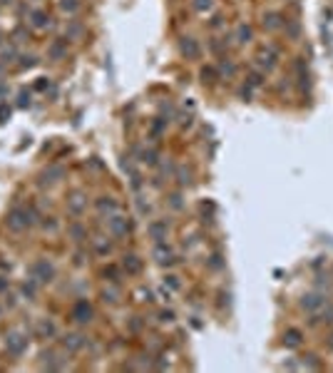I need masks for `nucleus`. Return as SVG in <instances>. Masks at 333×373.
Here are the masks:
<instances>
[{
  "mask_svg": "<svg viewBox=\"0 0 333 373\" xmlns=\"http://www.w3.org/2000/svg\"><path fill=\"white\" fill-rule=\"evenodd\" d=\"M38 222H40V214L35 207H13L8 212V219H5L10 232H25V229L35 227Z\"/></svg>",
  "mask_w": 333,
  "mask_h": 373,
  "instance_id": "nucleus-1",
  "label": "nucleus"
},
{
  "mask_svg": "<svg viewBox=\"0 0 333 373\" xmlns=\"http://www.w3.org/2000/svg\"><path fill=\"white\" fill-rule=\"evenodd\" d=\"M55 264L53 261H48V259H38L33 266H30V276L35 279V281H40V284H50V281H55Z\"/></svg>",
  "mask_w": 333,
  "mask_h": 373,
  "instance_id": "nucleus-2",
  "label": "nucleus"
},
{
  "mask_svg": "<svg viewBox=\"0 0 333 373\" xmlns=\"http://www.w3.org/2000/svg\"><path fill=\"white\" fill-rule=\"evenodd\" d=\"M70 316H72V321L75 323H92V318H95V306L87 301V299H77L75 304H72V309H70Z\"/></svg>",
  "mask_w": 333,
  "mask_h": 373,
  "instance_id": "nucleus-3",
  "label": "nucleus"
},
{
  "mask_svg": "<svg viewBox=\"0 0 333 373\" xmlns=\"http://www.w3.org/2000/svg\"><path fill=\"white\" fill-rule=\"evenodd\" d=\"M107 229H110V234H114V237H127V234L132 232V219H129V217H122L119 212H117V214H110V217H107Z\"/></svg>",
  "mask_w": 333,
  "mask_h": 373,
  "instance_id": "nucleus-4",
  "label": "nucleus"
},
{
  "mask_svg": "<svg viewBox=\"0 0 333 373\" xmlns=\"http://www.w3.org/2000/svg\"><path fill=\"white\" fill-rule=\"evenodd\" d=\"M28 25H30L33 30H48V28H53V18H50L48 10H43V8H30V13H28Z\"/></svg>",
  "mask_w": 333,
  "mask_h": 373,
  "instance_id": "nucleus-5",
  "label": "nucleus"
},
{
  "mask_svg": "<svg viewBox=\"0 0 333 373\" xmlns=\"http://www.w3.org/2000/svg\"><path fill=\"white\" fill-rule=\"evenodd\" d=\"M5 351L10 353V356H23L25 351H28V338L23 336V333H18V331H13V333H8V338H5Z\"/></svg>",
  "mask_w": 333,
  "mask_h": 373,
  "instance_id": "nucleus-6",
  "label": "nucleus"
},
{
  "mask_svg": "<svg viewBox=\"0 0 333 373\" xmlns=\"http://www.w3.org/2000/svg\"><path fill=\"white\" fill-rule=\"evenodd\" d=\"M67 58V38H55L50 45H48V60L53 62H60Z\"/></svg>",
  "mask_w": 333,
  "mask_h": 373,
  "instance_id": "nucleus-7",
  "label": "nucleus"
},
{
  "mask_svg": "<svg viewBox=\"0 0 333 373\" xmlns=\"http://www.w3.org/2000/svg\"><path fill=\"white\" fill-rule=\"evenodd\" d=\"M147 232H149V239H154V244H157V242H166V234H169V224H166L164 219H154V222L147 227Z\"/></svg>",
  "mask_w": 333,
  "mask_h": 373,
  "instance_id": "nucleus-8",
  "label": "nucleus"
},
{
  "mask_svg": "<svg viewBox=\"0 0 333 373\" xmlns=\"http://www.w3.org/2000/svg\"><path fill=\"white\" fill-rule=\"evenodd\" d=\"M85 209H87V197H85L82 192H72V194L67 197V212L75 214V217H80Z\"/></svg>",
  "mask_w": 333,
  "mask_h": 373,
  "instance_id": "nucleus-9",
  "label": "nucleus"
},
{
  "mask_svg": "<svg viewBox=\"0 0 333 373\" xmlns=\"http://www.w3.org/2000/svg\"><path fill=\"white\" fill-rule=\"evenodd\" d=\"M179 53H182L187 60H197L202 50H199V43H197L194 38H182V40H179Z\"/></svg>",
  "mask_w": 333,
  "mask_h": 373,
  "instance_id": "nucleus-10",
  "label": "nucleus"
},
{
  "mask_svg": "<svg viewBox=\"0 0 333 373\" xmlns=\"http://www.w3.org/2000/svg\"><path fill=\"white\" fill-rule=\"evenodd\" d=\"M95 209L100 212V214H117L119 212V204H117V199L114 197H97L95 199Z\"/></svg>",
  "mask_w": 333,
  "mask_h": 373,
  "instance_id": "nucleus-11",
  "label": "nucleus"
},
{
  "mask_svg": "<svg viewBox=\"0 0 333 373\" xmlns=\"http://www.w3.org/2000/svg\"><path fill=\"white\" fill-rule=\"evenodd\" d=\"M67 237L75 242V244H85L87 242V227L82 222H70L67 224Z\"/></svg>",
  "mask_w": 333,
  "mask_h": 373,
  "instance_id": "nucleus-12",
  "label": "nucleus"
},
{
  "mask_svg": "<svg viewBox=\"0 0 333 373\" xmlns=\"http://www.w3.org/2000/svg\"><path fill=\"white\" fill-rule=\"evenodd\" d=\"M18 55H20V50H18L15 43H3V45H0V62H3V65L18 62Z\"/></svg>",
  "mask_w": 333,
  "mask_h": 373,
  "instance_id": "nucleus-13",
  "label": "nucleus"
},
{
  "mask_svg": "<svg viewBox=\"0 0 333 373\" xmlns=\"http://www.w3.org/2000/svg\"><path fill=\"white\" fill-rule=\"evenodd\" d=\"M62 346H65V351L75 353V351H80L85 346V336L82 333H65L62 336Z\"/></svg>",
  "mask_w": 333,
  "mask_h": 373,
  "instance_id": "nucleus-14",
  "label": "nucleus"
},
{
  "mask_svg": "<svg viewBox=\"0 0 333 373\" xmlns=\"http://www.w3.org/2000/svg\"><path fill=\"white\" fill-rule=\"evenodd\" d=\"M65 177V167H60V164H53V167H48L45 172H43V184H55V182H60Z\"/></svg>",
  "mask_w": 333,
  "mask_h": 373,
  "instance_id": "nucleus-15",
  "label": "nucleus"
},
{
  "mask_svg": "<svg viewBox=\"0 0 333 373\" xmlns=\"http://www.w3.org/2000/svg\"><path fill=\"white\" fill-rule=\"evenodd\" d=\"M122 269L127 271V274H139L142 271V259L137 256V254H124V259H122Z\"/></svg>",
  "mask_w": 333,
  "mask_h": 373,
  "instance_id": "nucleus-16",
  "label": "nucleus"
},
{
  "mask_svg": "<svg viewBox=\"0 0 333 373\" xmlns=\"http://www.w3.org/2000/svg\"><path fill=\"white\" fill-rule=\"evenodd\" d=\"M38 336H40V338H55V336H57V326H55V321H50V318H40V321H38Z\"/></svg>",
  "mask_w": 333,
  "mask_h": 373,
  "instance_id": "nucleus-17",
  "label": "nucleus"
},
{
  "mask_svg": "<svg viewBox=\"0 0 333 373\" xmlns=\"http://www.w3.org/2000/svg\"><path fill=\"white\" fill-rule=\"evenodd\" d=\"M169 254H172L169 244H166V242H157V247H154V256H157V261H159V264H172L174 259H172Z\"/></svg>",
  "mask_w": 333,
  "mask_h": 373,
  "instance_id": "nucleus-18",
  "label": "nucleus"
},
{
  "mask_svg": "<svg viewBox=\"0 0 333 373\" xmlns=\"http://www.w3.org/2000/svg\"><path fill=\"white\" fill-rule=\"evenodd\" d=\"M38 289H40V281H35V279L30 276V279L20 286V294H23L28 301H35V299H38Z\"/></svg>",
  "mask_w": 333,
  "mask_h": 373,
  "instance_id": "nucleus-19",
  "label": "nucleus"
},
{
  "mask_svg": "<svg viewBox=\"0 0 333 373\" xmlns=\"http://www.w3.org/2000/svg\"><path fill=\"white\" fill-rule=\"evenodd\" d=\"M40 366H43V368H50V371H55V368H62V363L57 361L55 351H43V353H40Z\"/></svg>",
  "mask_w": 333,
  "mask_h": 373,
  "instance_id": "nucleus-20",
  "label": "nucleus"
},
{
  "mask_svg": "<svg viewBox=\"0 0 333 373\" xmlns=\"http://www.w3.org/2000/svg\"><path fill=\"white\" fill-rule=\"evenodd\" d=\"M283 25V15L281 13H266L264 15V28L266 30H278Z\"/></svg>",
  "mask_w": 333,
  "mask_h": 373,
  "instance_id": "nucleus-21",
  "label": "nucleus"
},
{
  "mask_svg": "<svg viewBox=\"0 0 333 373\" xmlns=\"http://www.w3.org/2000/svg\"><path fill=\"white\" fill-rule=\"evenodd\" d=\"M38 62H40V60H38V55H33V53H20V55H18V67H20V70H33Z\"/></svg>",
  "mask_w": 333,
  "mask_h": 373,
  "instance_id": "nucleus-22",
  "label": "nucleus"
},
{
  "mask_svg": "<svg viewBox=\"0 0 333 373\" xmlns=\"http://www.w3.org/2000/svg\"><path fill=\"white\" fill-rule=\"evenodd\" d=\"M323 304H326V301H323V296H318V294H311V296H306V299L301 301V306L308 309V311H318Z\"/></svg>",
  "mask_w": 333,
  "mask_h": 373,
  "instance_id": "nucleus-23",
  "label": "nucleus"
},
{
  "mask_svg": "<svg viewBox=\"0 0 333 373\" xmlns=\"http://www.w3.org/2000/svg\"><path fill=\"white\" fill-rule=\"evenodd\" d=\"M259 65H261V67H266V70H271V67L276 65V50H274V48H271L269 53L264 50V53L259 55Z\"/></svg>",
  "mask_w": 333,
  "mask_h": 373,
  "instance_id": "nucleus-24",
  "label": "nucleus"
},
{
  "mask_svg": "<svg viewBox=\"0 0 333 373\" xmlns=\"http://www.w3.org/2000/svg\"><path fill=\"white\" fill-rule=\"evenodd\" d=\"M283 343H286L288 348L301 346V331H298V328H288V331H286V336H283Z\"/></svg>",
  "mask_w": 333,
  "mask_h": 373,
  "instance_id": "nucleus-25",
  "label": "nucleus"
},
{
  "mask_svg": "<svg viewBox=\"0 0 333 373\" xmlns=\"http://www.w3.org/2000/svg\"><path fill=\"white\" fill-rule=\"evenodd\" d=\"M10 38H13V43H15V45H18V43H25V40H30L28 25H23V23H20V25H15V30H13V35H10Z\"/></svg>",
  "mask_w": 333,
  "mask_h": 373,
  "instance_id": "nucleus-26",
  "label": "nucleus"
},
{
  "mask_svg": "<svg viewBox=\"0 0 333 373\" xmlns=\"http://www.w3.org/2000/svg\"><path fill=\"white\" fill-rule=\"evenodd\" d=\"M57 8H60L62 13H67V15H75V13L80 10V0H60Z\"/></svg>",
  "mask_w": 333,
  "mask_h": 373,
  "instance_id": "nucleus-27",
  "label": "nucleus"
},
{
  "mask_svg": "<svg viewBox=\"0 0 333 373\" xmlns=\"http://www.w3.org/2000/svg\"><path fill=\"white\" fill-rule=\"evenodd\" d=\"M236 40L244 45V43H251L254 40V30L249 28V25H239L236 28Z\"/></svg>",
  "mask_w": 333,
  "mask_h": 373,
  "instance_id": "nucleus-28",
  "label": "nucleus"
},
{
  "mask_svg": "<svg viewBox=\"0 0 333 373\" xmlns=\"http://www.w3.org/2000/svg\"><path fill=\"white\" fill-rule=\"evenodd\" d=\"M40 229L43 232H50V234H55L57 232V222H55V217H40Z\"/></svg>",
  "mask_w": 333,
  "mask_h": 373,
  "instance_id": "nucleus-29",
  "label": "nucleus"
},
{
  "mask_svg": "<svg viewBox=\"0 0 333 373\" xmlns=\"http://www.w3.org/2000/svg\"><path fill=\"white\" fill-rule=\"evenodd\" d=\"M35 90H38V92H48V90H50V92L55 95V87H53V80H50V77H38Z\"/></svg>",
  "mask_w": 333,
  "mask_h": 373,
  "instance_id": "nucleus-30",
  "label": "nucleus"
},
{
  "mask_svg": "<svg viewBox=\"0 0 333 373\" xmlns=\"http://www.w3.org/2000/svg\"><path fill=\"white\" fill-rule=\"evenodd\" d=\"M177 182H179L182 186H189V184H192V172H189L187 167H179V169H177Z\"/></svg>",
  "mask_w": 333,
  "mask_h": 373,
  "instance_id": "nucleus-31",
  "label": "nucleus"
},
{
  "mask_svg": "<svg viewBox=\"0 0 333 373\" xmlns=\"http://www.w3.org/2000/svg\"><path fill=\"white\" fill-rule=\"evenodd\" d=\"M65 33H67V40H77V38L82 35V25H77V23H72V20H70V25H67V30H65Z\"/></svg>",
  "mask_w": 333,
  "mask_h": 373,
  "instance_id": "nucleus-32",
  "label": "nucleus"
},
{
  "mask_svg": "<svg viewBox=\"0 0 333 373\" xmlns=\"http://www.w3.org/2000/svg\"><path fill=\"white\" fill-rule=\"evenodd\" d=\"M117 296H119L117 289H105V291H102V301H105V304H117V301H119Z\"/></svg>",
  "mask_w": 333,
  "mask_h": 373,
  "instance_id": "nucleus-33",
  "label": "nucleus"
},
{
  "mask_svg": "<svg viewBox=\"0 0 333 373\" xmlns=\"http://www.w3.org/2000/svg\"><path fill=\"white\" fill-rule=\"evenodd\" d=\"M194 10L197 13H207V10H212V5H214V0H194Z\"/></svg>",
  "mask_w": 333,
  "mask_h": 373,
  "instance_id": "nucleus-34",
  "label": "nucleus"
},
{
  "mask_svg": "<svg viewBox=\"0 0 333 373\" xmlns=\"http://www.w3.org/2000/svg\"><path fill=\"white\" fill-rule=\"evenodd\" d=\"M102 276H105L107 281H112V284H117V281H119V279H117V276H119V271H117V266H107V269L102 271Z\"/></svg>",
  "mask_w": 333,
  "mask_h": 373,
  "instance_id": "nucleus-35",
  "label": "nucleus"
},
{
  "mask_svg": "<svg viewBox=\"0 0 333 373\" xmlns=\"http://www.w3.org/2000/svg\"><path fill=\"white\" fill-rule=\"evenodd\" d=\"M139 159H142L144 164H157V152H154V149H144V152L139 154Z\"/></svg>",
  "mask_w": 333,
  "mask_h": 373,
  "instance_id": "nucleus-36",
  "label": "nucleus"
},
{
  "mask_svg": "<svg viewBox=\"0 0 333 373\" xmlns=\"http://www.w3.org/2000/svg\"><path fill=\"white\" fill-rule=\"evenodd\" d=\"M217 75H219V70H214V67H204V70H202V80H204V82H214Z\"/></svg>",
  "mask_w": 333,
  "mask_h": 373,
  "instance_id": "nucleus-37",
  "label": "nucleus"
},
{
  "mask_svg": "<svg viewBox=\"0 0 333 373\" xmlns=\"http://www.w3.org/2000/svg\"><path fill=\"white\" fill-rule=\"evenodd\" d=\"M18 107H30V92L28 90L18 92Z\"/></svg>",
  "mask_w": 333,
  "mask_h": 373,
  "instance_id": "nucleus-38",
  "label": "nucleus"
},
{
  "mask_svg": "<svg viewBox=\"0 0 333 373\" xmlns=\"http://www.w3.org/2000/svg\"><path fill=\"white\" fill-rule=\"evenodd\" d=\"M95 249H97V254H110V251H112V244H110V242L97 239V242H95Z\"/></svg>",
  "mask_w": 333,
  "mask_h": 373,
  "instance_id": "nucleus-39",
  "label": "nucleus"
},
{
  "mask_svg": "<svg viewBox=\"0 0 333 373\" xmlns=\"http://www.w3.org/2000/svg\"><path fill=\"white\" fill-rule=\"evenodd\" d=\"M10 120V107H8V102H0V124H5Z\"/></svg>",
  "mask_w": 333,
  "mask_h": 373,
  "instance_id": "nucleus-40",
  "label": "nucleus"
},
{
  "mask_svg": "<svg viewBox=\"0 0 333 373\" xmlns=\"http://www.w3.org/2000/svg\"><path fill=\"white\" fill-rule=\"evenodd\" d=\"M219 72H226V75H234V72H236V65H234L231 60H224V62L219 65Z\"/></svg>",
  "mask_w": 333,
  "mask_h": 373,
  "instance_id": "nucleus-41",
  "label": "nucleus"
},
{
  "mask_svg": "<svg viewBox=\"0 0 333 373\" xmlns=\"http://www.w3.org/2000/svg\"><path fill=\"white\" fill-rule=\"evenodd\" d=\"M261 82H264V80H261L259 72H251V75H249V85H251V87H259Z\"/></svg>",
  "mask_w": 333,
  "mask_h": 373,
  "instance_id": "nucleus-42",
  "label": "nucleus"
},
{
  "mask_svg": "<svg viewBox=\"0 0 333 373\" xmlns=\"http://www.w3.org/2000/svg\"><path fill=\"white\" fill-rule=\"evenodd\" d=\"M159 318H162V321H166V323H169V321H174V311H166V309H164V311L159 313Z\"/></svg>",
  "mask_w": 333,
  "mask_h": 373,
  "instance_id": "nucleus-43",
  "label": "nucleus"
},
{
  "mask_svg": "<svg viewBox=\"0 0 333 373\" xmlns=\"http://www.w3.org/2000/svg\"><path fill=\"white\" fill-rule=\"evenodd\" d=\"M164 284H169V286H172L174 291L179 289V279H177V276H166V279H164Z\"/></svg>",
  "mask_w": 333,
  "mask_h": 373,
  "instance_id": "nucleus-44",
  "label": "nucleus"
},
{
  "mask_svg": "<svg viewBox=\"0 0 333 373\" xmlns=\"http://www.w3.org/2000/svg\"><path fill=\"white\" fill-rule=\"evenodd\" d=\"M162 129H164V122H162V120H154V122H152V132H154V134H159Z\"/></svg>",
  "mask_w": 333,
  "mask_h": 373,
  "instance_id": "nucleus-45",
  "label": "nucleus"
},
{
  "mask_svg": "<svg viewBox=\"0 0 333 373\" xmlns=\"http://www.w3.org/2000/svg\"><path fill=\"white\" fill-rule=\"evenodd\" d=\"M169 204H172L174 209H182V202H179V194H172V197H169Z\"/></svg>",
  "mask_w": 333,
  "mask_h": 373,
  "instance_id": "nucleus-46",
  "label": "nucleus"
},
{
  "mask_svg": "<svg viewBox=\"0 0 333 373\" xmlns=\"http://www.w3.org/2000/svg\"><path fill=\"white\" fill-rule=\"evenodd\" d=\"M10 289V281L5 279V276H0V294H3V291H8Z\"/></svg>",
  "mask_w": 333,
  "mask_h": 373,
  "instance_id": "nucleus-47",
  "label": "nucleus"
},
{
  "mask_svg": "<svg viewBox=\"0 0 333 373\" xmlns=\"http://www.w3.org/2000/svg\"><path fill=\"white\" fill-rule=\"evenodd\" d=\"M75 264H77V266L85 264V251H77V254H75Z\"/></svg>",
  "mask_w": 333,
  "mask_h": 373,
  "instance_id": "nucleus-48",
  "label": "nucleus"
},
{
  "mask_svg": "<svg viewBox=\"0 0 333 373\" xmlns=\"http://www.w3.org/2000/svg\"><path fill=\"white\" fill-rule=\"evenodd\" d=\"M219 266H222V256L214 254V256H212V269H219Z\"/></svg>",
  "mask_w": 333,
  "mask_h": 373,
  "instance_id": "nucleus-49",
  "label": "nucleus"
},
{
  "mask_svg": "<svg viewBox=\"0 0 333 373\" xmlns=\"http://www.w3.org/2000/svg\"><path fill=\"white\" fill-rule=\"evenodd\" d=\"M8 92H10V90H8V85H5V82H0V97H5Z\"/></svg>",
  "mask_w": 333,
  "mask_h": 373,
  "instance_id": "nucleus-50",
  "label": "nucleus"
},
{
  "mask_svg": "<svg viewBox=\"0 0 333 373\" xmlns=\"http://www.w3.org/2000/svg\"><path fill=\"white\" fill-rule=\"evenodd\" d=\"M219 25H222V18H219V15H217V18H214V20H212V28H219Z\"/></svg>",
  "mask_w": 333,
  "mask_h": 373,
  "instance_id": "nucleus-51",
  "label": "nucleus"
},
{
  "mask_svg": "<svg viewBox=\"0 0 333 373\" xmlns=\"http://www.w3.org/2000/svg\"><path fill=\"white\" fill-rule=\"evenodd\" d=\"M18 0H0V5H15Z\"/></svg>",
  "mask_w": 333,
  "mask_h": 373,
  "instance_id": "nucleus-52",
  "label": "nucleus"
},
{
  "mask_svg": "<svg viewBox=\"0 0 333 373\" xmlns=\"http://www.w3.org/2000/svg\"><path fill=\"white\" fill-rule=\"evenodd\" d=\"M0 75H3V62H0Z\"/></svg>",
  "mask_w": 333,
  "mask_h": 373,
  "instance_id": "nucleus-53",
  "label": "nucleus"
},
{
  "mask_svg": "<svg viewBox=\"0 0 333 373\" xmlns=\"http://www.w3.org/2000/svg\"><path fill=\"white\" fill-rule=\"evenodd\" d=\"M0 45H3V33H0Z\"/></svg>",
  "mask_w": 333,
  "mask_h": 373,
  "instance_id": "nucleus-54",
  "label": "nucleus"
},
{
  "mask_svg": "<svg viewBox=\"0 0 333 373\" xmlns=\"http://www.w3.org/2000/svg\"><path fill=\"white\" fill-rule=\"evenodd\" d=\"M331 346H333V336H331Z\"/></svg>",
  "mask_w": 333,
  "mask_h": 373,
  "instance_id": "nucleus-55",
  "label": "nucleus"
},
{
  "mask_svg": "<svg viewBox=\"0 0 333 373\" xmlns=\"http://www.w3.org/2000/svg\"><path fill=\"white\" fill-rule=\"evenodd\" d=\"M0 8H3V5H0Z\"/></svg>",
  "mask_w": 333,
  "mask_h": 373,
  "instance_id": "nucleus-56",
  "label": "nucleus"
}]
</instances>
